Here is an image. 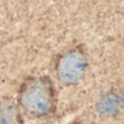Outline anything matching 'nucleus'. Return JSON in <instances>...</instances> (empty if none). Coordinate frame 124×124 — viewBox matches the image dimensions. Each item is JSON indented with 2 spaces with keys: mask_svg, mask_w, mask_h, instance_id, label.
<instances>
[{
  "mask_svg": "<svg viewBox=\"0 0 124 124\" xmlns=\"http://www.w3.org/2000/svg\"><path fill=\"white\" fill-rule=\"evenodd\" d=\"M17 101L23 112L30 118L40 119L49 116L57 102L54 81L47 75L26 77L20 86Z\"/></svg>",
  "mask_w": 124,
  "mask_h": 124,
  "instance_id": "nucleus-1",
  "label": "nucleus"
},
{
  "mask_svg": "<svg viewBox=\"0 0 124 124\" xmlns=\"http://www.w3.org/2000/svg\"><path fill=\"white\" fill-rule=\"evenodd\" d=\"M89 56L85 46L74 44L61 50L54 60V74L64 86H75L85 77Z\"/></svg>",
  "mask_w": 124,
  "mask_h": 124,
  "instance_id": "nucleus-2",
  "label": "nucleus"
},
{
  "mask_svg": "<svg viewBox=\"0 0 124 124\" xmlns=\"http://www.w3.org/2000/svg\"><path fill=\"white\" fill-rule=\"evenodd\" d=\"M97 113L102 118H112L124 110V92L111 88L100 96L96 103Z\"/></svg>",
  "mask_w": 124,
  "mask_h": 124,
  "instance_id": "nucleus-3",
  "label": "nucleus"
},
{
  "mask_svg": "<svg viewBox=\"0 0 124 124\" xmlns=\"http://www.w3.org/2000/svg\"><path fill=\"white\" fill-rule=\"evenodd\" d=\"M4 123V118H3V114L2 112L0 111V124H3Z\"/></svg>",
  "mask_w": 124,
  "mask_h": 124,
  "instance_id": "nucleus-4",
  "label": "nucleus"
},
{
  "mask_svg": "<svg viewBox=\"0 0 124 124\" xmlns=\"http://www.w3.org/2000/svg\"><path fill=\"white\" fill-rule=\"evenodd\" d=\"M73 124H82V123H73Z\"/></svg>",
  "mask_w": 124,
  "mask_h": 124,
  "instance_id": "nucleus-5",
  "label": "nucleus"
}]
</instances>
